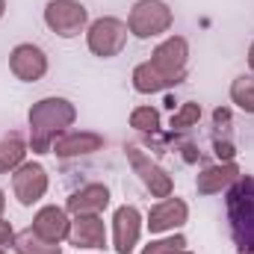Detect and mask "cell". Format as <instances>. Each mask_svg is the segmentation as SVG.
Here are the masks:
<instances>
[{
    "instance_id": "obj_1",
    "label": "cell",
    "mask_w": 254,
    "mask_h": 254,
    "mask_svg": "<svg viewBox=\"0 0 254 254\" xmlns=\"http://www.w3.org/2000/svg\"><path fill=\"white\" fill-rule=\"evenodd\" d=\"M77 119V107L68 98H42L30 107V148L33 154H51V145L63 136Z\"/></svg>"
},
{
    "instance_id": "obj_2",
    "label": "cell",
    "mask_w": 254,
    "mask_h": 254,
    "mask_svg": "<svg viewBox=\"0 0 254 254\" xmlns=\"http://www.w3.org/2000/svg\"><path fill=\"white\" fill-rule=\"evenodd\" d=\"M225 207H228V225L231 237L240 254H254V178L240 175L228 192H225Z\"/></svg>"
},
{
    "instance_id": "obj_3",
    "label": "cell",
    "mask_w": 254,
    "mask_h": 254,
    "mask_svg": "<svg viewBox=\"0 0 254 254\" xmlns=\"http://www.w3.org/2000/svg\"><path fill=\"white\" fill-rule=\"evenodd\" d=\"M172 9L163 0H136L127 15V30L136 39H157L172 30Z\"/></svg>"
},
{
    "instance_id": "obj_4",
    "label": "cell",
    "mask_w": 254,
    "mask_h": 254,
    "mask_svg": "<svg viewBox=\"0 0 254 254\" xmlns=\"http://www.w3.org/2000/svg\"><path fill=\"white\" fill-rule=\"evenodd\" d=\"M127 33H130V30H127L125 21L107 15V18H98V21H92V24L86 27V45H89V51H92L95 57L113 60V57H119V54L125 51Z\"/></svg>"
},
{
    "instance_id": "obj_5",
    "label": "cell",
    "mask_w": 254,
    "mask_h": 254,
    "mask_svg": "<svg viewBox=\"0 0 254 254\" xmlns=\"http://www.w3.org/2000/svg\"><path fill=\"white\" fill-rule=\"evenodd\" d=\"M148 63L154 65L172 86L184 83L187 80V71H190V45L184 36H169L166 42H160L151 54Z\"/></svg>"
},
{
    "instance_id": "obj_6",
    "label": "cell",
    "mask_w": 254,
    "mask_h": 254,
    "mask_svg": "<svg viewBox=\"0 0 254 254\" xmlns=\"http://www.w3.org/2000/svg\"><path fill=\"white\" fill-rule=\"evenodd\" d=\"M45 24L60 39H74L89 27V9L80 0H51L45 6Z\"/></svg>"
},
{
    "instance_id": "obj_7",
    "label": "cell",
    "mask_w": 254,
    "mask_h": 254,
    "mask_svg": "<svg viewBox=\"0 0 254 254\" xmlns=\"http://www.w3.org/2000/svg\"><path fill=\"white\" fill-rule=\"evenodd\" d=\"M127 160H130V166H133V172L139 175V181L145 184V190L151 192L154 198H169L172 190H175V184H172V175L157 163V160H151L142 148H136V145H127L125 148Z\"/></svg>"
},
{
    "instance_id": "obj_8",
    "label": "cell",
    "mask_w": 254,
    "mask_h": 254,
    "mask_svg": "<svg viewBox=\"0 0 254 254\" xmlns=\"http://www.w3.org/2000/svg\"><path fill=\"white\" fill-rule=\"evenodd\" d=\"M12 192L21 207H33L48 192V172L42 163H21L12 172Z\"/></svg>"
},
{
    "instance_id": "obj_9",
    "label": "cell",
    "mask_w": 254,
    "mask_h": 254,
    "mask_svg": "<svg viewBox=\"0 0 254 254\" xmlns=\"http://www.w3.org/2000/svg\"><path fill=\"white\" fill-rule=\"evenodd\" d=\"M9 71L21 80V83H39L48 74V54L39 45H15L9 54Z\"/></svg>"
},
{
    "instance_id": "obj_10",
    "label": "cell",
    "mask_w": 254,
    "mask_h": 254,
    "mask_svg": "<svg viewBox=\"0 0 254 254\" xmlns=\"http://www.w3.org/2000/svg\"><path fill=\"white\" fill-rule=\"evenodd\" d=\"M139 237H142V213L133 204L119 207L113 216V249H116V254H130L139 246Z\"/></svg>"
},
{
    "instance_id": "obj_11",
    "label": "cell",
    "mask_w": 254,
    "mask_h": 254,
    "mask_svg": "<svg viewBox=\"0 0 254 254\" xmlns=\"http://www.w3.org/2000/svg\"><path fill=\"white\" fill-rule=\"evenodd\" d=\"M187 219H190V207H187V201H181V198H163L160 204H154L151 207V213H148V231L151 234H166V231H175V228H184L187 225Z\"/></svg>"
},
{
    "instance_id": "obj_12",
    "label": "cell",
    "mask_w": 254,
    "mask_h": 254,
    "mask_svg": "<svg viewBox=\"0 0 254 254\" xmlns=\"http://www.w3.org/2000/svg\"><path fill=\"white\" fill-rule=\"evenodd\" d=\"M104 148V136L92 133V130H65L63 136L51 145V154H57L60 160H71V157H86Z\"/></svg>"
},
{
    "instance_id": "obj_13",
    "label": "cell",
    "mask_w": 254,
    "mask_h": 254,
    "mask_svg": "<svg viewBox=\"0 0 254 254\" xmlns=\"http://www.w3.org/2000/svg\"><path fill=\"white\" fill-rule=\"evenodd\" d=\"M45 243H54L60 246L63 240H68V231H71V219H68V210L57 207V204H48L42 207L36 216H33V225H30Z\"/></svg>"
},
{
    "instance_id": "obj_14",
    "label": "cell",
    "mask_w": 254,
    "mask_h": 254,
    "mask_svg": "<svg viewBox=\"0 0 254 254\" xmlns=\"http://www.w3.org/2000/svg\"><path fill=\"white\" fill-rule=\"evenodd\" d=\"M68 243L74 249H107V225L101 216H74Z\"/></svg>"
},
{
    "instance_id": "obj_15",
    "label": "cell",
    "mask_w": 254,
    "mask_h": 254,
    "mask_svg": "<svg viewBox=\"0 0 254 254\" xmlns=\"http://www.w3.org/2000/svg\"><path fill=\"white\" fill-rule=\"evenodd\" d=\"M110 207V190L104 184H89L68 195L65 210L74 216H101Z\"/></svg>"
},
{
    "instance_id": "obj_16",
    "label": "cell",
    "mask_w": 254,
    "mask_h": 254,
    "mask_svg": "<svg viewBox=\"0 0 254 254\" xmlns=\"http://www.w3.org/2000/svg\"><path fill=\"white\" fill-rule=\"evenodd\" d=\"M237 178H240V166H237L234 160L216 163V166H207V169L195 178V190L201 192V195H216V192L228 190Z\"/></svg>"
},
{
    "instance_id": "obj_17",
    "label": "cell",
    "mask_w": 254,
    "mask_h": 254,
    "mask_svg": "<svg viewBox=\"0 0 254 254\" xmlns=\"http://www.w3.org/2000/svg\"><path fill=\"white\" fill-rule=\"evenodd\" d=\"M133 89H136L139 95H154V92L172 89V83H169L151 63H142V65L133 68Z\"/></svg>"
},
{
    "instance_id": "obj_18",
    "label": "cell",
    "mask_w": 254,
    "mask_h": 254,
    "mask_svg": "<svg viewBox=\"0 0 254 254\" xmlns=\"http://www.w3.org/2000/svg\"><path fill=\"white\" fill-rule=\"evenodd\" d=\"M27 157V142L18 136V133H9L0 139V175L6 172H15Z\"/></svg>"
},
{
    "instance_id": "obj_19",
    "label": "cell",
    "mask_w": 254,
    "mask_h": 254,
    "mask_svg": "<svg viewBox=\"0 0 254 254\" xmlns=\"http://www.w3.org/2000/svg\"><path fill=\"white\" fill-rule=\"evenodd\" d=\"M12 249H15V254H63V249H60V246L45 243V240H42L33 228H27V231L15 234Z\"/></svg>"
},
{
    "instance_id": "obj_20",
    "label": "cell",
    "mask_w": 254,
    "mask_h": 254,
    "mask_svg": "<svg viewBox=\"0 0 254 254\" xmlns=\"http://www.w3.org/2000/svg\"><path fill=\"white\" fill-rule=\"evenodd\" d=\"M231 101L243 110V113H249L254 116V77H237L234 83H231Z\"/></svg>"
},
{
    "instance_id": "obj_21",
    "label": "cell",
    "mask_w": 254,
    "mask_h": 254,
    "mask_svg": "<svg viewBox=\"0 0 254 254\" xmlns=\"http://www.w3.org/2000/svg\"><path fill=\"white\" fill-rule=\"evenodd\" d=\"M130 127L133 130H142V133H154L160 127V113L154 107H136L130 113Z\"/></svg>"
},
{
    "instance_id": "obj_22",
    "label": "cell",
    "mask_w": 254,
    "mask_h": 254,
    "mask_svg": "<svg viewBox=\"0 0 254 254\" xmlns=\"http://www.w3.org/2000/svg\"><path fill=\"white\" fill-rule=\"evenodd\" d=\"M184 249H187V237H184V234H172V237H166V240L148 243L139 254H178V252H184Z\"/></svg>"
},
{
    "instance_id": "obj_23",
    "label": "cell",
    "mask_w": 254,
    "mask_h": 254,
    "mask_svg": "<svg viewBox=\"0 0 254 254\" xmlns=\"http://www.w3.org/2000/svg\"><path fill=\"white\" fill-rule=\"evenodd\" d=\"M198 119H201V107L192 104V101H187V104H181V110L172 116V130H187V127L198 125Z\"/></svg>"
},
{
    "instance_id": "obj_24",
    "label": "cell",
    "mask_w": 254,
    "mask_h": 254,
    "mask_svg": "<svg viewBox=\"0 0 254 254\" xmlns=\"http://www.w3.org/2000/svg\"><path fill=\"white\" fill-rule=\"evenodd\" d=\"M15 243V228L6 222V219H0V249H6V246H12Z\"/></svg>"
},
{
    "instance_id": "obj_25",
    "label": "cell",
    "mask_w": 254,
    "mask_h": 254,
    "mask_svg": "<svg viewBox=\"0 0 254 254\" xmlns=\"http://www.w3.org/2000/svg\"><path fill=\"white\" fill-rule=\"evenodd\" d=\"M249 68H252V74H254V42H252V48H249Z\"/></svg>"
},
{
    "instance_id": "obj_26",
    "label": "cell",
    "mask_w": 254,
    "mask_h": 254,
    "mask_svg": "<svg viewBox=\"0 0 254 254\" xmlns=\"http://www.w3.org/2000/svg\"><path fill=\"white\" fill-rule=\"evenodd\" d=\"M3 210H6V192L0 190V216H3Z\"/></svg>"
},
{
    "instance_id": "obj_27",
    "label": "cell",
    "mask_w": 254,
    "mask_h": 254,
    "mask_svg": "<svg viewBox=\"0 0 254 254\" xmlns=\"http://www.w3.org/2000/svg\"><path fill=\"white\" fill-rule=\"evenodd\" d=\"M3 12H6V0H0V18H3Z\"/></svg>"
},
{
    "instance_id": "obj_28",
    "label": "cell",
    "mask_w": 254,
    "mask_h": 254,
    "mask_svg": "<svg viewBox=\"0 0 254 254\" xmlns=\"http://www.w3.org/2000/svg\"><path fill=\"white\" fill-rule=\"evenodd\" d=\"M178 254H192V252H187V249H184V252H178Z\"/></svg>"
},
{
    "instance_id": "obj_29",
    "label": "cell",
    "mask_w": 254,
    "mask_h": 254,
    "mask_svg": "<svg viewBox=\"0 0 254 254\" xmlns=\"http://www.w3.org/2000/svg\"><path fill=\"white\" fill-rule=\"evenodd\" d=\"M0 254H6V252H3V249H0Z\"/></svg>"
}]
</instances>
